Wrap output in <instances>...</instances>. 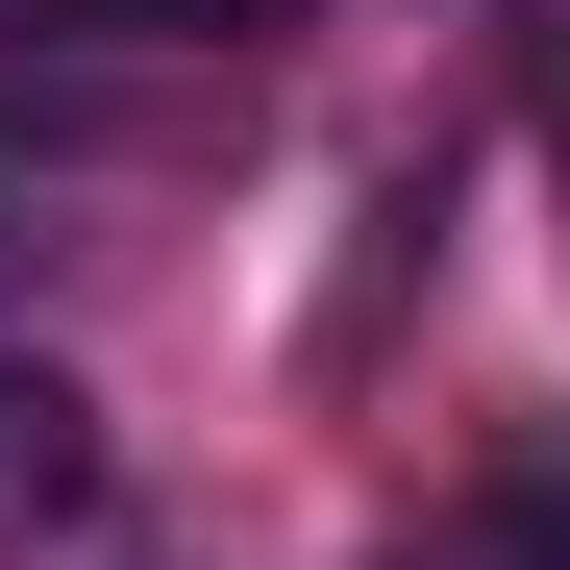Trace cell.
I'll use <instances>...</instances> for the list:
<instances>
[{
  "mask_svg": "<svg viewBox=\"0 0 570 570\" xmlns=\"http://www.w3.org/2000/svg\"><path fill=\"white\" fill-rule=\"evenodd\" d=\"M248 149V100H125V75H0V298L26 273H125L199 174Z\"/></svg>",
  "mask_w": 570,
  "mask_h": 570,
  "instance_id": "1",
  "label": "cell"
},
{
  "mask_svg": "<svg viewBox=\"0 0 570 570\" xmlns=\"http://www.w3.org/2000/svg\"><path fill=\"white\" fill-rule=\"evenodd\" d=\"M0 75H125V100H248L273 0H0Z\"/></svg>",
  "mask_w": 570,
  "mask_h": 570,
  "instance_id": "2",
  "label": "cell"
},
{
  "mask_svg": "<svg viewBox=\"0 0 570 570\" xmlns=\"http://www.w3.org/2000/svg\"><path fill=\"white\" fill-rule=\"evenodd\" d=\"M100 497H125V446H100V397L0 323V570H50V546H100Z\"/></svg>",
  "mask_w": 570,
  "mask_h": 570,
  "instance_id": "3",
  "label": "cell"
},
{
  "mask_svg": "<svg viewBox=\"0 0 570 570\" xmlns=\"http://www.w3.org/2000/svg\"><path fill=\"white\" fill-rule=\"evenodd\" d=\"M397 570H570V446L471 471V497H446V546H397Z\"/></svg>",
  "mask_w": 570,
  "mask_h": 570,
  "instance_id": "4",
  "label": "cell"
},
{
  "mask_svg": "<svg viewBox=\"0 0 570 570\" xmlns=\"http://www.w3.org/2000/svg\"><path fill=\"white\" fill-rule=\"evenodd\" d=\"M546 174H570V50H546Z\"/></svg>",
  "mask_w": 570,
  "mask_h": 570,
  "instance_id": "5",
  "label": "cell"
}]
</instances>
